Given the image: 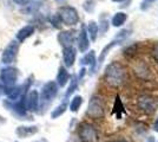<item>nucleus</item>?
<instances>
[{
    "mask_svg": "<svg viewBox=\"0 0 158 142\" xmlns=\"http://www.w3.org/2000/svg\"><path fill=\"white\" fill-rule=\"evenodd\" d=\"M104 78L111 87H120L126 78V71L118 62H111L107 64L104 71Z\"/></svg>",
    "mask_w": 158,
    "mask_h": 142,
    "instance_id": "nucleus-1",
    "label": "nucleus"
},
{
    "mask_svg": "<svg viewBox=\"0 0 158 142\" xmlns=\"http://www.w3.org/2000/svg\"><path fill=\"white\" fill-rule=\"evenodd\" d=\"M78 136L81 142H98L99 135L96 127H93L91 123L83 122L80 123L78 128Z\"/></svg>",
    "mask_w": 158,
    "mask_h": 142,
    "instance_id": "nucleus-2",
    "label": "nucleus"
},
{
    "mask_svg": "<svg viewBox=\"0 0 158 142\" xmlns=\"http://www.w3.org/2000/svg\"><path fill=\"white\" fill-rule=\"evenodd\" d=\"M130 30H122L120 32H119L116 37H114V39L113 41H111L106 46L103 47V50H102V52H100V54H99L98 57V61H97V65H100L103 62L105 61L106 56L109 54V52H110V50H111L113 46H116V45H119L120 43H123L124 41H126V38L130 36Z\"/></svg>",
    "mask_w": 158,
    "mask_h": 142,
    "instance_id": "nucleus-3",
    "label": "nucleus"
},
{
    "mask_svg": "<svg viewBox=\"0 0 158 142\" xmlns=\"http://www.w3.org/2000/svg\"><path fill=\"white\" fill-rule=\"evenodd\" d=\"M58 15H59L61 23L65 25L73 26L79 23V14L77 10L72 6H63L58 10Z\"/></svg>",
    "mask_w": 158,
    "mask_h": 142,
    "instance_id": "nucleus-4",
    "label": "nucleus"
},
{
    "mask_svg": "<svg viewBox=\"0 0 158 142\" xmlns=\"http://www.w3.org/2000/svg\"><path fill=\"white\" fill-rule=\"evenodd\" d=\"M86 114L92 118H102L104 116V114H105L104 103H103L102 98L99 96H92L91 97V100L89 102V105H87Z\"/></svg>",
    "mask_w": 158,
    "mask_h": 142,
    "instance_id": "nucleus-5",
    "label": "nucleus"
},
{
    "mask_svg": "<svg viewBox=\"0 0 158 142\" xmlns=\"http://www.w3.org/2000/svg\"><path fill=\"white\" fill-rule=\"evenodd\" d=\"M18 80V70L12 67H7V68L1 69L0 71V82L7 87V88H12L14 84L17 83Z\"/></svg>",
    "mask_w": 158,
    "mask_h": 142,
    "instance_id": "nucleus-6",
    "label": "nucleus"
},
{
    "mask_svg": "<svg viewBox=\"0 0 158 142\" xmlns=\"http://www.w3.org/2000/svg\"><path fill=\"white\" fill-rule=\"evenodd\" d=\"M137 105L146 114H152L157 110V102L150 95H140L137 100Z\"/></svg>",
    "mask_w": 158,
    "mask_h": 142,
    "instance_id": "nucleus-7",
    "label": "nucleus"
},
{
    "mask_svg": "<svg viewBox=\"0 0 158 142\" xmlns=\"http://www.w3.org/2000/svg\"><path fill=\"white\" fill-rule=\"evenodd\" d=\"M19 52V43L15 41H12L4 50L2 56H1V61L5 64H10L12 62L15 61L17 54Z\"/></svg>",
    "mask_w": 158,
    "mask_h": 142,
    "instance_id": "nucleus-8",
    "label": "nucleus"
},
{
    "mask_svg": "<svg viewBox=\"0 0 158 142\" xmlns=\"http://www.w3.org/2000/svg\"><path fill=\"white\" fill-rule=\"evenodd\" d=\"M58 94V85L56 82H47L41 89V98L44 101L50 102Z\"/></svg>",
    "mask_w": 158,
    "mask_h": 142,
    "instance_id": "nucleus-9",
    "label": "nucleus"
},
{
    "mask_svg": "<svg viewBox=\"0 0 158 142\" xmlns=\"http://www.w3.org/2000/svg\"><path fill=\"white\" fill-rule=\"evenodd\" d=\"M77 45H78V50L80 52H86L90 47V39H89V34L86 32L85 25H83L80 31H79L78 38H77Z\"/></svg>",
    "mask_w": 158,
    "mask_h": 142,
    "instance_id": "nucleus-10",
    "label": "nucleus"
},
{
    "mask_svg": "<svg viewBox=\"0 0 158 142\" xmlns=\"http://www.w3.org/2000/svg\"><path fill=\"white\" fill-rule=\"evenodd\" d=\"M25 105L26 110L30 111H35L39 105V94L37 90H31L27 96L25 97Z\"/></svg>",
    "mask_w": 158,
    "mask_h": 142,
    "instance_id": "nucleus-11",
    "label": "nucleus"
},
{
    "mask_svg": "<svg viewBox=\"0 0 158 142\" xmlns=\"http://www.w3.org/2000/svg\"><path fill=\"white\" fill-rule=\"evenodd\" d=\"M76 56H77V51L73 46L65 47L63 50V61L66 68H72L76 62Z\"/></svg>",
    "mask_w": 158,
    "mask_h": 142,
    "instance_id": "nucleus-12",
    "label": "nucleus"
},
{
    "mask_svg": "<svg viewBox=\"0 0 158 142\" xmlns=\"http://www.w3.org/2000/svg\"><path fill=\"white\" fill-rule=\"evenodd\" d=\"M58 41L61 46L70 47L73 46L74 43V32L73 31H61L58 33Z\"/></svg>",
    "mask_w": 158,
    "mask_h": 142,
    "instance_id": "nucleus-13",
    "label": "nucleus"
},
{
    "mask_svg": "<svg viewBox=\"0 0 158 142\" xmlns=\"http://www.w3.org/2000/svg\"><path fill=\"white\" fill-rule=\"evenodd\" d=\"M38 131V127L35 126H20L17 128L15 130V134L19 136L20 139H25V137H28L31 135H34L35 133Z\"/></svg>",
    "mask_w": 158,
    "mask_h": 142,
    "instance_id": "nucleus-14",
    "label": "nucleus"
},
{
    "mask_svg": "<svg viewBox=\"0 0 158 142\" xmlns=\"http://www.w3.org/2000/svg\"><path fill=\"white\" fill-rule=\"evenodd\" d=\"M69 81H70L69 71L66 70L65 67H60L59 70H58V74H57V85L63 88L69 83Z\"/></svg>",
    "mask_w": 158,
    "mask_h": 142,
    "instance_id": "nucleus-15",
    "label": "nucleus"
},
{
    "mask_svg": "<svg viewBox=\"0 0 158 142\" xmlns=\"http://www.w3.org/2000/svg\"><path fill=\"white\" fill-rule=\"evenodd\" d=\"M33 33H34V27L32 25H26V26L21 27L19 31L17 32L15 38H17V41H19V43H21L25 39H27L28 37H31Z\"/></svg>",
    "mask_w": 158,
    "mask_h": 142,
    "instance_id": "nucleus-16",
    "label": "nucleus"
},
{
    "mask_svg": "<svg viewBox=\"0 0 158 142\" xmlns=\"http://www.w3.org/2000/svg\"><path fill=\"white\" fill-rule=\"evenodd\" d=\"M23 93H24V87H12V88H8V90L6 91L10 101H18L19 98H21Z\"/></svg>",
    "mask_w": 158,
    "mask_h": 142,
    "instance_id": "nucleus-17",
    "label": "nucleus"
},
{
    "mask_svg": "<svg viewBox=\"0 0 158 142\" xmlns=\"http://www.w3.org/2000/svg\"><path fill=\"white\" fill-rule=\"evenodd\" d=\"M81 64H83V65H89V67H91L92 70L97 67V58H96V54H94L93 50L89 51V52L83 57Z\"/></svg>",
    "mask_w": 158,
    "mask_h": 142,
    "instance_id": "nucleus-18",
    "label": "nucleus"
},
{
    "mask_svg": "<svg viewBox=\"0 0 158 142\" xmlns=\"http://www.w3.org/2000/svg\"><path fill=\"white\" fill-rule=\"evenodd\" d=\"M86 32L89 34V37L91 38V41H94L98 37V32H99V26L96 21H89L87 25H86Z\"/></svg>",
    "mask_w": 158,
    "mask_h": 142,
    "instance_id": "nucleus-19",
    "label": "nucleus"
},
{
    "mask_svg": "<svg viewBox=\"0 0 158 142\" xmlns=\"http://www.w3.org/2000/svg\"><path fill=\"white\" fill-rule=\"evenodd\" d=\"M126 20H127L126 13H124V12H117V13L112 17L111 24H112V26H114V27H120L125 24Z\"/></svg>",
    "mask_w": 158,
    "mask_h": 142,
    "instance_id": "nucleus-20",
    "label": "nucleus"
},
{
    "mask_svg": "<svg viewBox=\"0 0 158 142\" xmlns=\"http://www.w3.org/2000/svg\"><path fill=\"white\" fill-rule=\"evenodd\" d=\"M81 103H83V97L81 96H74L72 98V101L70 103V110L73 111V113H76V111H78V109L81 107Z\"/></svg>",
    "mask_w": 158,
    "mask_h": 142,
    "instance_id": "nucleus-21",
    "label": "nucleus"
},
{
    "mask_svg": "<svg viewBox=\"0 0 158 142\" xmlns=\"http://www.w3.org/2000/svg\"><path fill=\"white\" fill-rule=\"evenodd\" d=\"M66 109H67V103H66V102L61 103L60 105H58V107L52 111V114H51L52 118H57V117L61 116L66 111Z\"/></svg>",
    "mask_w": 158,
    "mask_h": 142,
    "instance_id": "nucleus-22",
    "label": "nucleus"
},
{
    "mask_svg": "<svg viewBox=\"0 0 158 142\" xmlns=\"http://www.w3.org/2000/svg\"><path fill=\"white\" fill-rule=\"evenodd\" d=\"M77 87H78V80L76 77H73L72 80H71V82H70V87H69L67 91H66L65 97H69L70 95H72L74 93V90L77 89Z\"/></svg>",
    "mask_w": 158,
    "mask_h": 142,
    "instance_id": "nucleus-23",
    "label": "nucleus"
},
{
    "mask_svg": "<svg viewBox=\"0 0 158 142\" xmlns=\"http://www.w3.org/2000/svg\"><path fill=\"white\" fill-rule=\"evenodd\" d=\"M155 1H156V0H142V2H140V10H142V11L149 10Z\"/></svg>",
    "mask_w": 158,
    "mask_h": 142,
    "instance_id": "nucleus-24",
    "label": "nucleus"
},
{
    "mask_svg": "<svg viewBox=\"0 0 158 142\" xmlns=\"http://www.w3.org/2000/svg\"><path fill=\"white\" fill-rule=\"evenodd\" d=\"M51 23H52V25L54 27L59 28V27H60V23H61V20H60V18H59V15H58V14H56L54 17H52V18H51Z\"/></svg>",
    "mask_w": 158,
    "mask_h": 142,
    "instance_id": "nucleus-25",
    "label": "nucleus"
},
{
    "mask_svg": "<svg viewBox=\"0 0 158 142\" xmlns=\"http://www.w3.org/2000/svg\"><path fill=\"white\" fill-rule=\"evenodd\" d=\"M151 54H152V57L158 62V43L153 45V47H152L151 50Z\"/></svg>",
    "mask_w": 158,
    "mask_h": 142,
    "instance_id": "nucleus-26",
    "label": "nucleus"
},
{
    "mask_svg": "<svg viewBox=\"0 0 158 142\" xmlns=\"http://www.w3.org/2000/svg\"><path fill=\"white\" fill-rule=\"evenodd\" d=\"M14 4L17 5H21V6H26L27 4L30 2V0H12Z\"/></svg>",
    "mask_w": 158,
    "mask_h": 142,
    "instance_id": "nucleus-27",
    "label": "nucleus"
},
{
    "mask_svg": "<svg viewBox=\"0 0 158 142\" xmlns=\"http://www.w3.org/2000/svg\"><path fill=\"white\" fill-rule=\"evenodd\" d=\"M153 130H155V131H157V133H158V117L156 118V121H155V123H153Z\"/></svg>",
    "mask_w": 158,
    "mask_h": 142,
    "instance_id": "nucleus-28",
    "label": "nucleus"
},
{
    "mask_svg": "<svg viewBox=\"0 0 158 142\" xmlns=\"http://www.w3.org/2000/svg\"><path fill=\"white\" fill-rule=\"evenodd\" d=\"M113 2H124L125 0H112Z\"/></svg>",
    "mask_w": 158,
    "mask_h": 142,
    "instance_id": "nucleus-29",
    "label": "nucleus"
},
{
    "mask_svg": "<svg viewBox=\"0 0 158 142\" xmlns=\"http://www.w3.org/2000/svg\"><path fill=\"white\" fill-rule=\"evenodd\" d=\"M148 142H155V139H153V137H150V139L148 140Z\"/></svg>",
    "mask_w": 158,
    "mask_h": 142,
    "instance_id": "nucleus-30",
    "label": "nucleus"
},
{
    "mask_svg": "<svg viewBox=\"0 0 158 142\" xmlns=\"http://www.w3.org/2000/svg\"><path fill=\"white\" fill-rule=\"evenodd\" d=\"M34 142H47L46 140H38V141H34Z\"/></svg>",
    "mask_w": 158,
    "mask_h": 142,
    "instance_id": "nucleus-31",
    "label": "nucleus"
},
{
    "mask_svg": "<svg viewBox=\"0 0 158 142\" xmlns=\"http://www.w3.org/2000/svg\"><path fill=\"white\" fill-rule=\"evenodd\" d=\"M1 93H2V87L0 85V95H1Z\"/></svg>",
    "mask_w": 158,
    "mask_h": 142,
    "instance_id": "nucleus-32",
    "label": "nucleus"
},
{
    "mask_svg": "<svg viewBox=\"0 0 158 142\" xmlns=\"http://www.w3.org/2000/svg\"><path fill=\"white\" fill-rule=\"evenodd\" d=\"M113 142H126V141H124V140H119V141H113Z\"/></svg>",
    "mask_w": 158,
    "mask_h": 142,
    "instance_id": "nucleus-33",
    "label": "nucleus"
}]
</instances>
